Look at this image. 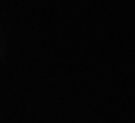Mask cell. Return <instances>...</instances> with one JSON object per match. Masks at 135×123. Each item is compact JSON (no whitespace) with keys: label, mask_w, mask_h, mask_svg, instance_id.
I'll return each instance as SVG.
<instances>
[]
</instances>
